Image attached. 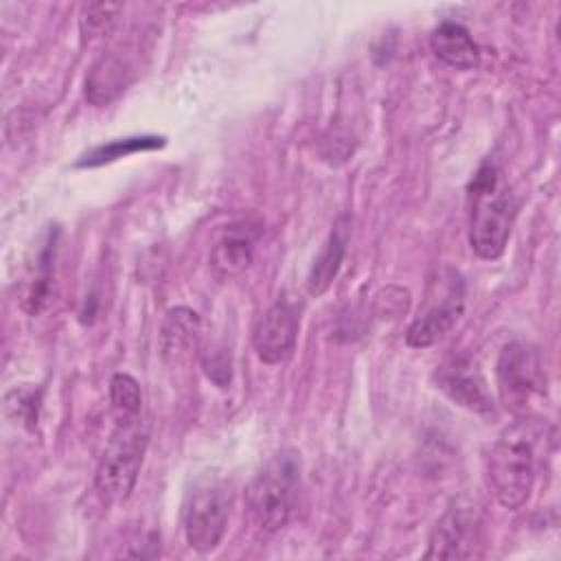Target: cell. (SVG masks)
<instances>
[{
    "label": "cell",
    "instance_id": "cell-12",
    "mask_svg": "<svg viewBox=\"0 0 561 561\" xmlns=\"http://www.w3.org/2000/svg\"><path fill=\"white\" fill-rule=\"evenodd\" d=\"M254 237L256 232L250 228L248 221L226 228V232L210 250V267L221 280L237 278L250 267Z\"/></svg>",
    "mask_w": 561,
    "mask_h": 561
},
{
    "label": "cell",
    "instance_id": "cell-19",
    "mask_svg": "<svg viewBox=\"0 0 561 561\" xmlns=\"http://www.w3.org/2000/svg\"><path fill=\"white\" fill-rule=\"evenodd\" d=\"M4 408L7 414L15 421L26 423L28 427L35 425L37 421V408H39V392L33 388H13L4 397Z\"/></svg>",
    "mask_w": 561,
    "mask_h": 561
},
{
    "label": "cell",
    "instance_id": "cell-17",
    "mask_svg": "<svg viewBox=\"0 0 561 561\" xmlns=\"http://www.w3.org/2000/svg\"><path fill=\"white\" fill-rule=\"evenodd\" d=\"M110 401L114 421H125L142 414V392L138 381L127 373H116L110 379Z\"/></svg>",
    "mask_w": 561,
    "mask_h": 561
},
{
    "label": "cell",
    "instance_id": "cell-4",
    "mask_svg": "<svg viewBox=\"0 0 561 561\" xmlns=\"http://www.w3.org/2000/svg\"><path fill=\"white\" fill-rule=\"evenodd\" d=\"M149 443V425L145 416L116 421L114 434L96 465L94 491L103 504L127 500L136 486L145 451Z\"/></svg>",
    "mask_w": 561,
    "mask_h": 561
},
{
    "label": "cell",
    "instance_id": "cell-7",
    "mask_svg": "<svg viewBox=\"0 0 561 561\" xmlns=\"http://www.w3.org/2000/svg\"><path fill=\"white\" fill-rule=\"evenodd\" d=\"M228 526V495L219 480H199L184 504V537L197 552L215 550Z\"/></svg>",
    "mask_w": 561,
    "mask_h": 561
},
{
    "label": "cell",
    "instance_id": "cell-1",
    "mask_svg": "<svg viewBox=\"0 0 561 561\" xmlns=\"http://www.w3.org/2000/svg\"><path fill=\"white\" fill-rule=\"evenodd\" d=\"M469 197V243L486 261L504 254L517 215V199L493 160H484L467 188Z\"/></svg>",
    "mask_w": 561,
    "mask_h": 561
},
{
    "label": "cell",
    "instance_id": "cell-11",
    "mask_svg": "<svg viewBox=\"0 0 561 561\" xmlns=\"http://www.w3.org/2000/svg\"><path fill=\"white\" fill-rule=\"evenodd\" d=\"M438 388L458 405L471 412H493L484 379L465 357H451L438 368Z\"/></svg>",
    "mask_w": 561,
    "mask_h": 561
},
{
    "label": "cell",
    "instance_id": "cell-8",
    "mask_svg": "<svg viewBox=\"0 0 561 561\" xmlns=\"http://www.w3.org/2000/svg\"><path fill=\"white\" fill-rule=\"evenodd\" d=\"M482 522L473 504L456 502L436 522L430 543L427 559H473L482 554Z\"/></svg>",
    "mask_w": 561,
    "mask_h": 561
},
{
    "label": "cell",
    "instance_id": "cell-9",
    "mask_svg": "<svg viewBox=\"0 0 561 561\" xmlns=\"http://www.w3.org/2000/svg\"><path fill=\"white\" fill-rule=\"evenodd\" d=\"M298 311L289 300H276L259 320L252 344L261 362L274 366L291 357L298 340Z\"/></svg>",
    "mask_w": 561,
    "mask_h": 561
},
{
    "label": "cell",
    "instance_id": "cell-15",
    "mask_svg": "<svg viewBox=\"0 0 561 561\" xmlns=\"http://www.w3.org/2000/svg\"><path fill=\"white\" fill-rule=\"evenodd\" d=\"M346 254V228L335 226L333 232L329 234V239L324 241L322 250L318 252V256L311 263V270L307 274V291L309 296H322L331 283L335 280L342 261Z\"/></svg>",
    "mask_w": 561,
    "mask_h": 561
},
{
    "label": "cell",
    "instance_id": "cell-2",
    "mask_svg": "<svg viewBox=\"0 0 561 561\" xmlns=\"http://www.w3.org/2000/svg\"><path fill=\"white\" fill-rule=\"evenodd\" d=\"M495 500L511 511L522 508L535 484V430L530 419H517L493 443L486 458Z\"/></svg>",
    "mask_w": 561,
    "mask_h": 561
},
{
    "label": "cell",
    "instance_id": "cell-18",
    "mask_svg": "<svg viewBox=\"0 0 561 561\" xmlns=\"http://www.w3.org/2000/svg\"><path fill=\"white\" fill-rule=\"evenodd\" d=\"M121 9H123L121 4H112V2L83 4L81 18H79V26H81L83 37L92 39V37H101V35L110 33V28L114 26Z\"/></svg>",
    "mask_w": 561,
    "mask_h": 561
},
{
    "label": "cell",
    "instance_id": "cell-16",
    "mask_svg": "<svg viewBox=\"0 0 561 561\" xmlns=\"http://www.w3.org/2000/svg\"><path fill=\"white\" fill-rule=\"evenodd\" d=\"M164 145L162 136H131V138H118L105 145H99L94 149H90L79 162L77 167H101L107 162H114L118 158L131 156L136 151H149V149H158Z\"/></svg>",
    "mask_w": 561,
    "mask_h": 561
},
{
    "label": "cell",
    "instance_id": "cell-13",
    "mask_svg": "<svg viewBox=\"0 0 561 561\" xmlns=\"http://www.w3.org/2000/svg\"><path fill=\"white\" fill-rule=\"evenodd\" d=\"M430 46L434 50V55L458 70H471L480 64V48L473 42L471 33L451 20L440 22L432 35H430Z\"/></svg>",
    "mask_w": 561,
    "mask_h": 561
},
{
    "label": "cell",
    "instance_id": "cell-5",
    "mask_svg": "<svg viewBox=\"0 0 561 561\" xmlns=\"http://www.w3.org/2000/svg\"><path fill=\"white\" fill-rule=\"evenodd\" d=\"M546 370L539 353L524 342L506 344L495 362L500 403L517 419H533L546 399Z\"/></svg>",
    "mask_w": 561,
    "mask_h": 561
},
{
    "label": "cell",
    "instance_id": "cell-3",
    "mask_svg": "<svg viewBox=\"0 0 561 561\" xmlns=\"http://www.w3.org/2000/svg\"><path fill=\"white\" fill-rule=\"evenodd\" d=\"M298 478L300 465L296 454L283 449L250 480L245 489V508L261 533L274 535L287 526L296 504Z\"/></svg>",
    "mask_w": 561,
    "mask_h": 561
},
{
    "label": "cell",
    "instance_id": "cell-14",
    "mask_svg": "<svg viewBox=\"0 0 561 561\" xmlns=\"http://www.w3.org/2000/svg\"><path fill=\"white\" fill-rule=\"evenodd\" d=\"M131 68L116 53L103 55L85 77V99L94 105L112 103L129 83Z\"/></svg>",
    "mask_w": 561,
    "mask_h": 561
},
{
    "label": "cell",
    "instance_id": "cell-6",
    "mask_svg": "<svg viewBox=\"0 0 561 561\" xmlns=\"http://www.w3.org/2000/svg\"><path fill=\"white\" fill-rule=\"evenodd\" d=\"M465 280L454 267H445L432 280L427 300L405 331V342L414 348H427L438 342L462 316Z\"/></svg>",
    "mask_w": 561,
    "mask_h": 561
},
{
    "label": "cell",
    "instance_id": "cell-21",
    "mask_svg": "<svg viewBox=\"0 0 561 561\" xmlns=\"http://www.w3.org/2000/svg\"><path fill=\"white\" fill-rule=\"evenodd\" d=\"M204 368L206 375L217 383V386H226L230 381V357L224 351H213L204 357Z\"/></svg>",
    "mask_w": 561,
    "mask_h": 561
},
{
    "label": "cell",
    "instance_id": "cell-20",
    "mask_svg": "<svg viewBox=\"0 0 561 561\" xmlns=\"http://www.w3.org/2000/svg\"><path fill=\"white\" fill-rule=\"evenodd\" d=\"M53 256H55V243H48L46 250L39 256V274L33 280V287L28 291L26 298V309L28 313H37L46 300H48V291H50V272H53Z\"/></svg>",
    "mask_w": 561,
    "mask_h": 561
},
{
    "label": "cell",
    "instance_id": "cell-10",
    "mask_svg": "<svg viewBox=\"0 0 561 561\" xmlns=\"http://www.w3.org/2000/svg\"><path fill=\"white\" fill-rule=\"evenodd\" d=\"M199 337H202V320L193 309L188 307L169 309L160 329L162 359L173 368L186 366L199 348Z\"/></svg>",
    "mask_w": 561,
    "mask_h": 561
}]
</instances>
